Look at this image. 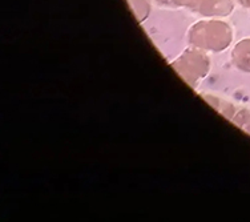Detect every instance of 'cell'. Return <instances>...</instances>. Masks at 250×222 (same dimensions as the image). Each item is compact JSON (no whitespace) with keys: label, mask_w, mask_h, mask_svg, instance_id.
Here are the masks:
<instances>
[{"label":"cell","mask_w":250,"mask_h":222,"mask_svg":"<svg viewBox=\"0 0 250 222\" xmlns=\"http://www.w3.org/2000/svg\"><path fill=\"white\" fill-rule=\"evenodd\" d=\"M154 1H157V3H160V4H168V3H172L174 0H154Z\"/></svg>","instance_id":"5b68a950"},{"label":"cell","mask_w":250,"mask_h":222,"mask_svg":"<svg viewBox=\"0 0 250 222\" xmlns=\"http://www.w3.org/2000/svg\"><path fill=\"white\" fill-rule=\"evenodd\" d=\"M198 12L208 18L225 16L233 10L230 0H202L197 7Z\"/></svg>","instance_id":"7a4b0ae2"},{"label":"cell","mask_w":250,"mask_h":222,"mask_svg":"<svg viewBox=\"0 0 250 222\" xmlns=\"http://www.w3.org/2000/svg\"><path fill=\"white\" fill-rule=\"evenodd\" d=\"M192 43L198 47L209 49H218L226 47L230 41L229 25L218 20H202L193 25L189 31Z\"/></svg>","instance_id":"6da1fadb"},{"label":"cell","mask_w":250,"mask_h":222,"mask_svg":"<svg viewBox=\"0 0 250 222\" xmlns=\"http://www.w3.org/2000/svg\"><path fill=\"white\" fill-rule=\"evenodd\" d=\"M241 3H245L246 5H250V0H240Z\"/></svg>","instance_id":"8992f818"},{"label":"cell","mask_w":250,"mask_h":222,"mask_svg":"<svg viewBox=\"0 0 250 222\" xmlns=\"http://www.w3.org/2000/svg\"><path fill=\"white\" fill-rule=\"evenodd\" d=\"M126 1H128V4L130 5V8L133 11L137 21L141 23L148 18V15L150 12V5L148 3V0H126Z\"/></svg>","instance_id":"3957f363"},{"label":"cell","mask_w":250,"mask_h":222,"mask_svg":"<svg viewBox=\"0 0 250 222\" xmlns=\"http://www.w3.org/2000/svg\"><path fill=\"white\" fill-rule=\"evenodd\" d=\"M202 0H174V3L178 5H184V7H189V8H196L200 5Z\"/></svg>","instance_id":"277c9868"}]
</instances>
